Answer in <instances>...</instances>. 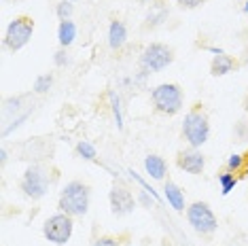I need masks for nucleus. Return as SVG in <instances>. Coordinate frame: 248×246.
Here are the masks:
<instances>
[{
    "label": "nucleus",
    "instance_id": "nucleus-1",
    "mask_svg": "<svg viewBox=\"0 0 248 246\" xmlns=\"http://www.w3.org/2000/svg\"><path fill=\"white\" fill-rule=\"evenodd\" d=\"M92 204V189L83 181H70L62 187L58 198L60 212H66L70 216H85Z\"/></svg>",
    "mask_w": 248,
    "mask_h": 246
},
{
    "label": "nucleus",
    "instance_id": "nucleus-2",
    "mask_svg": "<svg viewBox=\"0 0 248 246\" xmlns=\"http://www.w3.org/2000/svg\"><path fill=\"white\" fill-rule=\"evenodd\" d=\"M151 104L159 115L174 117L185 106V92L176 83H161L151 89Z\"/></svg>",
    "mask_w": 248,
    "mask_h": 246
},
{
    "label": "nucleus",
    "instance_id": "nucleus-3",
    "mask_svg": "<svg viewBox=\"0 0 248 246\" xmlns=\"http://www.w3.org/2000/svg\"><path fill=\"white\" fill-rule=\"evenodd\" d=\"M183 138L187 140L189 147L202 149L210 138V119H208L206 110L202 104L191 108L183 119Z\"/></svg>",
    "mask_w": 248,
    "mask_h": 246
},
{
    "label": "nucleus",
    "instance_id": "nucleus-4",
    "mask_svg": "<svg viewBox=\"0 0 248 246\" xmlns=\"http://www.w3.org/2000/svg\"><path fill=\"white\" fill-rule=\"evenodd\" d=\"M32 34H34V19L28 17V15H17L9 21L7 30H4V38L2 45L9 51H21L28 43L32 41Z\"/></svg>",
    "mask_w": 248,
    "mask_h": 246
},
{
    "label": "nucleus",
    "instance_id": "nucleus-5",
    "mask_svg": "<svg viewBox=\"0 0 248 246\" xmlns=\"http://www.w3.org/2000/svg\"><path fill=\"white\" fill-rule=\"evenodd\" d=\"M21 191H24L26 198L30 200H43L45 195L49 193V187H51V178H49V172L45 170L41 164H32L26 168L24 176H21L19 183Z\"/></svg>",
    "mask_w": 248,
    "mask_h": 246
},
{
    "label": "nucleus",
    "instance_id": "nucleus-6",
    "mask_svg": "<svg viewBox=\"0 0 248 246\" xmlns=\"http://www.w3.org/2000/svg\"><path fill=\"white\" fill-rule=\"evenodd\" d=\"M75 231V216L66 212H55L43 223V236L55 246H64L70 242Z\"/></svg>",
    "mask_w": 248,
    "mask_h": 246
},
{
    "label": "nucleus",
    "instance_id": "nucleus-7",
    "mask_svg": "<svg viewBox=\"0 0 248 246\" xmlns=\"http://www.w3.org/2000/svg\"><path fill=\"white\" fill-rule=\"evenodd\" d=\"M140 68L153 72H161L168 66H172L174 62V51L172 47H168L166 43H149L140 53Z\"/></svg>",
    "mask_w": 248,
    "mask_h": 246
},
{
    "label": "nucleus",
    "instance_id": "nucleus-8",
    "mask_svg": "<svg viewBox=\"0 0 248 246\" xmlns=\"http://www.w3.org/2000/svg\"><path fill=\"white\" fill-rule=\"evenodd\" d=\"M187 221L200 236H212L218 227V219L208 202H193L187 206Z\"/></svg>",
    "mask_w": 248,
    "mask_h": 246
},
{
    "label": "nucleus",
    "instance_id": "nucleus-9",
    "mask_svg": "<svg viewBox=\"0 0 248 246\" xmlns=\"http://www.w3.org/2000/svg\"><path fill=\"white\" fill-rule=\"evenodd\" d=\"M108 204H110V212L115 216H127L134 212L138 200L134 198V193L129 191L125 184L115 183L108 191Z\"/></svg>",
    "mask_w": 248,
    "mask_h": 246
},
{
    "label": "nucleus",
    "instance_id": "nucleus-10",
    "mask_svg": "<svg viewBox=\"0 0 248 246\" xmlns=\"http://www.w3.org/2000/svg\"><path fill=\"white\" fill-rule=\"evenodd\" d=\"M176 166L180 168L183 172L187 174H202L206 168V155L202 153L200 149H193V147H187L183 151H178L176 155Z\"/></svg>",
    "mask_w": 248,
    "mask_h": 246
},
{
    "label": "nucleus",
    "instance_id": "nucleus-11",
    "mask_svg": "<svg viewBox=\"0 0 248 246\" xmlns=\"http://www.w3.org/2000/svg\"><path fill=\"white\" fill-rule=\"evenodd\" d=\"M168 19H170V7H168V2L155 0V2L151 4V9L146 11V15H144L142 30L144 32H155V30H159L161 26H166Z\"/></svg>",
    "mask_w": 248,
    "mask_h": 246
},
{
    "label": "nucleus",
    "instance_id": "nucleus-12",
    "mask_svg": "<svg viewBox=\"0 0 248 246\" xmlns=\"http://www.w3.org/2000/svg\"><path fill=\"white\" fill-rule=\"evenodd\" d=\"M127 43V26L121 19H112L108 24V47L112 51H119Z\"/></svg>",
    "mask_w": 248,
    "mask_h": 246
},
{
    "label": "nucleus",
    "instance_id": "nucleus-13",
    "mask_svg": "<svg viewBox=\"0 0 248 246\" xmlns=\"http://www.w3.org/2000/svg\"><path fill=\"white\" fill-rule=\"evenodd\" d=\"M163 200H166L168 206L174 208L176 212H183L185 208H187V206H185V191L172 181L163 183Z\"/></svg>",
    "mask_w": 248,
    "mask_h": 246
},
{
    "label": "nucleus",
    "instance_id": "nucleus-14",
    "mask_svg": "<svg viewBox=\"0 0 248 246\" xmlns=\"http://www.w3.org/2000/svg\"><path fill=\"white\" fill-rule=\"evenodd\" d=\"M235 68H238V62L227 53L214 55L212 62H210V75L212 77H225V75H229V72H233Z\"/></svg>",
    "mask_w": 248,
    "mask_h": 246
},
{
    "label": "nucleus",
    "instance_id": "nucleus-15",
    "mask_svg": "<svg viewBox=\"0 0 248 246\" xmlns=\"http://www.w3.org/2000/svg\"><path fill=\"white\" fill-rule=\"evenodd\" d=\"M144 170L153 181H163L168 174V164L159 155H146L144 157Z\"/></svg>",
    "mask_w": 248,
    "mask_h": 246
},
{
    "label": "nucleus",
    "instance_id": "nucleus-16",
    "mask_svg": "<svg viewBox=\"0 0 248 246\" xmlns=\"http://www.w3.org/2000/svg\"><path fill=\"white\" fill-rule=\"evenodd\" d=\"M77 38V24L72 19H66V21H60L58 26V43L60 47L68 49L72 43H75Z\"/></svg>",
    "mask_w": 248,
    "mask_h": 246
},
{
    "label": "nucleus",
    "instance_id": "nucleus-17",
    "mask_svg": "<svg viewBox=\"0 0 248 246\" xmlns=\"http://www.w3.org/2000/svg\"><path fill=\"white\" fill-rule=\"evenodd\" d=\"M26 106V96H9L2 102V113L4 117L11 115H21V108Z\"/></svg>",
    "mask_w": 248,
    "mask_h": 246
},
{
    "label": "nucleus",
    "instance_id": "nucleus-18",
    "mask_svg": "<svg viewBox=\"0 0 248 246\" xmlns=\"http://www.w3.org/2000/svg\"><path fill=\"white\" fill-rule=\"evenodd\" d=\"M108 102H110V110H112V117H115V123H117V130H123V104H121V96L115 89L108 92Z\"/></svg>",
    "mask_w": 248,
    "mask_h": 246
},
{
    "label": "nucleus",
    "instance_id": "nucleus-19",
    "mask_svg": "<svg viewBox=\"0 0 248 246\" xmlns=\"http://www.w3.org/2000/svg\"><path fill=\"white\" fill-rule=\"evenodd\" d=\"M217 181H218V187H221V193L229 195L235 189V184H238V176H235L233 172L225 170V172H221V174H217Z\"/></svg>",
    "mask_w": 248,
    "mask_h": 246
},
{
    "label": "nucleus",
    "instance_id": "nucleus-20",
    "mask_svg": "<svg viewBox=\"0 0 248 246\" xmlns=\"http://www.w3.org/2000/svg\"><path fill=\"white\" fill-rule=\"evenodd\" d=\"M53 81L55 77L51 75V72H45V75H38L34 79V87H32V92L38 93V96H43V93H47L49 89L53 87Z\"/></svg>",
    "mask_w": 248,
    "mask_h": 246
},
{
    "label": "nucleus",
    "instance_id": "nucleus-21",
    "mask_svg": "<svg viewBox=\"0 0 248 246\" xmlns=\"http://www.w3.org/2000/svg\"><path fill=\"white\" fill-rule=\"evenodd\" d=\"M75 151H77V155L81 159H85V161H95L98 159V151H95V147L92 142H87V140H81L75 147Z\"/></svg>",
    "mask_w": 248,
    "mask_h": 246
},
{
    "label": "nucleus",
    "instance_id": "nucleus-22",
    "mask_svg": "<svg viewBox=\"0 0 248 246\" xmlns=\"http://www.w3.org/2000/svg\"><path fill=\"white\" fill-rule=\"evenodd\" d=\"M72 13H75V2H70V0H60V2L55 4V15H58L60 21L70 19Z\"/></svg>",
    "mask_w": 248,
    "mask_h": 246
},
{
    "label": "nucleus",
    "instance_id": "nucleus-23",
    "mask_svg": "<svg viewBox=\"0 0 248 246\" xmlns=\"http://www.w3.org/2000/svg\"><path fill=\"white\" fill-rule=\"evenodd\" d=\"M233 138L235 142H248V121L238 119L233 125Z\"/></svg>",
    "mask_w": 248,
    "mask_h": 246
},
{
    "label": "nucleus",
    "instance_id": "nucleus-24",
    "mask_svg": "<svg viewBox=\"0 0 248 246\" xmlns=\"http://www.w3.org/2000/svg\"><path fill=\"white\" fill-rule=\"evenodd\" d=\"M30 113H32V110H24V113H21V115L13 117V121H11L9 125H4V127H2V136L7 138L11 132H15V130H17V127L21 125V123H24V121H28V117H30Z\"/></svg>",
    "mask_w": 248,
    "mask_h": 246
},
{
    "label": "nucleus",
    "instance_id": "nucleus-25",
    "mask_svg": "<svg viewBox=\"0 0 248 246\" xmlns=\"http://www.w3.org/2000/svg\"><path fill=\"white\" fill-rule=\"evenodd\" d=\"M244 164H246V159H244V155H240V153H233V155H229L227 157V170L229 172H233V174H238V172L244 168Z\"/></svg>",
    "mask_w": 248,
    "mask_h": 246
},
{
    "label": "nucleus",
    "instance_id": "nucleus-26",
    "mask_svg": "<svg viewBox=\"0 0 248 246\" xmlns=\"http://www.w3.org/2000/svg\"><path fill=\"white\" fill-rule=\"evenodd\" d=\"M53 64L58 66V68H66V66L70 64V53H68V49L60 47L58 51L53 53Z\"/></svg>",
    "mask_w": 248,
    "mask_h": 246
},
{
    "label": "nucleus",
    "instance_id": "nucleus-27",
    "mask_svg": "<svg viewBox=\"0 0 248 246\" xmlns=\"http://www.w3.org/2000/svg\"><path fill=\"white\" fill-rule=\"evenodd\" d=\"M136 200H138V202L144 206V208H153V206L157 204V200H155V198H153V195H151V193H146L144 189H140V191H138Z\"/></svg>",
    "mask_w": 248,
    "mask_h": 246
},
{
    "label": "nucleus",
    "instance_id": "nucleus-28",
    "mask_svg": "<svg viewBox=\"0 0 248 246\" xmlns=\"http://www.w3.org/2000/svg\"><path fill=\"white\" fill-rule=\"evenodd\" d=\"M176 4L183 11H193L197 7H202V4H206V0H176Z\"/></svg>",
    "mask_w": 248,
    "mask_h": 246
},
{
    "label": "nucleus",
    "instance_id": "nucleus-29",
    "mask_svg": "<svg viewBox=\"0 0 248 246\" xmlns=\"http://www.w3.org/2000/svg\"><path fill=\"white\" fill-rule=\"evenodd\" d=\"M92 246H121V242L117 238H112V236H100V238L93 240Z\"/></svg>",
    "mask_w": 248,
    "mask_h": 246
},
{
    "label": "nucleus",
    "instance_id": "nucleus-30",
    "mask_svg": "<svg viewBox=\"0 0 248 246\" xmlns=\"http://www.w3.org/2000/svg\"><path fill=\"white\" fill-rule=\"evenodd\" d=\"M7 161H9V151L2 147V149H0V164L7 166Z\"/></svg>",
    "mask_w": 248,
    "mask_h": 246
},
{
    "label": "nucleus",
    "instance_id": "nucleus-31",
    "mask_svg": "<svg viewBox=\"0 0 248 246\" xmlns=\"http://www.w3.org/2000/svg\"><path fill=\"white\" fill-rule=\"evenodd\" d=\"M206 49H208L210 53H214V55H221V53H225L223 49H218V47H206Z\"/></svg>",
    "mask_w": 248,
    "mask_h": 246
},
{
    "label": "nucleus",
    "instance_id": "nucleus-32",
    "mask_svg": "<svg viewBox=\"0 0 248 246\" xmlns=\"http://www.w3.org/2000/svg\"><path fill=\"white\" fill-rule=\"evenodd\" d=\"M242 64L248 66V47L244 49V51H242Z\"/></svg>",
    "mask_w": 248,
    "mask_h": 246
},
{
    "label": "nucleus",
    "instance_id": "nucleus-33",
    "mask_svg": "<svg viewBox=\"0 0 248 246\" xmlns=\"http://www.w3.org/2000/svg\"><path fill=\"white\" fill-rule=\"evenodd\" d=\"M134 2H140V4H153L155 0H134Z\"/></svg>",
    "mask_w": 248,
    "mask_h": 246
},
{
    "label": "nucleus",
    "instance_id": "nucleus-34",
    "mask_svg": "<svg viewBox=\"0 0 248 246\" xmlns=\"http://www.w3.org/2000/svg\"><path fill=\"white\" fill-rule=\"evenodd\" d=\"M242 106H244V110H246V115H248V96L244 98V104H242Z\"/></svg>",
    "mask_w": 248,
    "mask_h": 246
},
{
    "label": "nucleus",
    "instance_id": "nucleus-35",
    "mask_svg": "<svg viewBox=\"0 0 248 246\" xmlns=\"http://www.w3.org/2000/svg\"><path fill=\"white\" fill-rule=\"evenodd\" d=\"M242 11H244V13H248V0L244 2V7H242Z\"/></svg>",
    "mask_w": 248,
    "mask_h": 246
},
{
    "label": "nucleus",
    "instance_id": "nucleus-36",
    "mask_svg": "<svg viewBox=\"0 0 248 246\" xmlns=\"http://www.w3.org/2000/svg\"><path fill=\"white\" fill-rule=\"evenodd\" d=\"M11 2H21V0H11Z\"/></svg>",
    "mask_w": 248,
    "mask_h": 246
},
{
    "label": "nucleus",
    "instance_id": "nucleus-37",
    "mask_svg": "<svg viewBox=\"0 0 248 246\" xmlns=\"http://www.w3.org/2000/svg\"><path fill=\"white\" fill-rule=\"evenodd\" d=\"M70 2H77V0H70Z\"/></svg>",
    "mask_w": 248,
    "mask_h": 246
}]
</instances>
